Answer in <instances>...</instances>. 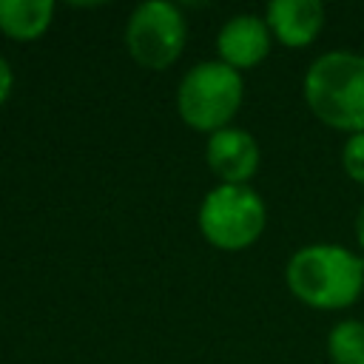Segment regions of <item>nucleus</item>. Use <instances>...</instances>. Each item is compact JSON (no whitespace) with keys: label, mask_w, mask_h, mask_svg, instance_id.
I'll list each match as a JSON object with an SVG mask.
<instances>
[{"label":"nucleus","mask_w":364,"mask_h":364,"mask_svg":"<svg viewBox=\"0 0 364 364\" xmlns=\"http://www.w3.org/2000/svg\"><path fill=\"white\" fill-rule=\"evenodd\" d=\"M196 225L210 247L236 253L259 242L267 225V208L250 185H213L199 202Z\"/></svg>","instance_id":"nucleus-4"},{"label":"nucleus","mask_w":364,"mask_h":364,"mask_svg":"<svg viewBox=\"0 0 364 364\" xmlns=\"http://www.w3.org/2000/svg\"><path fill=\"white\" fill-rule=\"evenodd\" d=\"M11 88H14V71H11L9 60L0 54V105L11 97Z\"/></svg>","instance_id":"nucleus-12"},{"label":"nucleus","mask_w":364,"mask_h":364,"mask_svg":"<svg viewBox=\"0 0 364 364\" xmlns=\"http://www.w3.org/2000/svg\"><path fill=\"white\" fill-rule=\"evenodd\" d=\"M341 168L353 182L364 185V131L350 134L344 139V145H341Z\"/></svg>","instance_id":"nucleus-11"},{"label":"nucleus","mask_w":364,"mask_h":364,"mask_svg":"<svg viewBox=\"0 0 364 364\" xmlns=\"http://www.w3.org/2000/svg\"><path fill=\"white\" fill-rule=\"evenodd\" d=\"M245 100L242 71L222 60H202L188 68L176 85V111L182 122L202 134H216L233 122Z\"/></svg>","instance_id":"nucleus-3"},{"label":"nucleus","mask_w":364,"mask_h":364,"mask_svg":"<svg viewBox=\"0 0 364 364\" xmlns=\"http://www.w3.org/2000/svg\"><path fill=\"white\" fill-rule=\"evenodd\" d=\"M284 284L313 310H347L364 296V259L338 242H313L293 250Z\"/></svg>","instance_id":"nucleus-1"},{"label":"nucleus","mask_w":364,"mask_h":364,"mask_svg":"<svg viewBox=\"0 0 364 364\" xmlns=\"http://www.w3.org/2000/svg\"><path fill=\"white\" fill-rule=\"evenodd\" d=\"M330 364H364V321L341 318L327 333Z\"/></svg>","instance_id":"nucleus-10"},{"label":"nucleus","mask_w":364,"mask_h":364,"mask_svg":"<svg viewBox=\"0 0 364 364\" xmlns=\"http://www.w3.org/2000/svg\"><path fill=\"white\" fill-rule=\"evenodd\" d=\"M54 20L51 0H0V31L9 40L31 43L48 31Z\"/></svg>","instance_id":"nucleus-9"},{"label":"nucleus","mask_w":364,"mask_h":364,"mask_svg":"<svg viewBox=\"0 0 364 364\" xmlns=\"http://www.w3.org/2000/svg\"><path fill=\"white\" fill-rule=\"evenodd\" d=\"M353 230H355V242H358V247L364 250V202H361V205H358V210H355Z\"/></svg>","instance_id":"nucleus-13"},{"label":"nucleus","mask_w":364,"mask_h":364,"mask_svg":"<svg viewBox=\"0 0 364 364\" xmlns=\"http://www.w3.org/2000/svg\"><path fill=\"white\" fill-rule=\"evenodd\" d=\"M301 94L327 128L347 136L364 131V54L344 48L318 54L304 71Z\"/></svg>","instance_id":"nucleus-2"},{"label":"nucleus","mask_w":364,"mask_h":364,"mask_svg":"<svg viewBox=\"0 0 364 364\" xmlns=\"http://www.w3.org/2000/svg\"><path fill=\"white\" fill-rule=\"evenodd\" d=\"M205 162L219 185H247L262 165V148L247 128L228 125L208 136Z\"/></svg>","instance_id":"nucleus-6"},{"label":"nucleus","mask_w":364,"mask_h":364,"mask_svg":"<svg viewBox=\"0 0 364 364\" xmlns=\"http://www.w3.org/2000/svg\"><path fill=\"white\" fill-rule=\"evenodd\" d=\"M264 23L284 48H307L324 28V6L318 0H273L264 9Z\"/></svg>","instance_id":"nucleus-8"},{"label":"nucleus","mask_w":364,"mask_h":364,"mask_svg":"<svg viewBox=\"0 0 364 364\" xmlns=\"http://www.w3.org/2000/svg\"><path fill=\"white\" fill-rule=\"evenodd\" d=\"M122 37L136 65L148 71H165L185 51L188 20L171 0H145L131 11Z\"/></svg>","instance_id":"nucleus-5"},{"label":"nucleus","mask_w":364,"mask_h":364,"mask_svg":"<svg viewBox=\"0 0 364 364\" xmlns=\"http://www.w3.org/2000/svg\"><path fill=\"white\" fill-rule=\"evenodd\" d=\"M270 46H273V34L262 14H250V11L233 14L216 31V54H219L216 60H222L236 71H247L259 65L270 54Z\"/></svg>","instance_id":"nucleus-7"}]
</instances>
